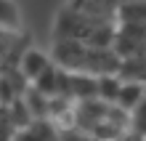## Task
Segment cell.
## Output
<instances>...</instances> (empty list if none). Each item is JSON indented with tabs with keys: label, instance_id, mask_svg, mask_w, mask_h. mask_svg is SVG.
Returning <instances> with one entry per match:
<instances>
[{
	"label": "cell",
	"instance_id": "obj_2",
	"mask_svg": "<svg viewBox=\"0 0 146 141\" xmlns=\"http://www.w3.org/2000/svg\"><path fill=\"white\" fill-rule=\"evenodd\" d=\"M48 67H50V61L42 56V53H37V51H29V53H24V75L32 77V80H37V77L45 72Z\"/></svg>",
	"mask_w": 146,
	"mask_h": 141
},
{
	"label": "cell",
	"instance_id": "obj_1",
	"mask_svg": "<svg viewBox=\"0 0 146 141\" xmlns=\"http://www.w3.org/2000/svg\"><path fill=\"white\" fill-rule=\"evenodd\" d=\"M119 24H146V3L135 5H117Z\"/></svg>",
	"mask_w": 146,
	"mask_h": 141
}]
</instances>
